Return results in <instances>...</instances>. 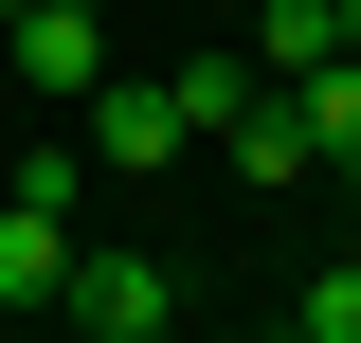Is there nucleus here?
Segmentation results:
<instances>
[{
  "mask_svg": "<svg viewBox=\"0 0 361 343\" xmlns=\"http://www.w3.org/2000/svg\"><path fill=\"white\" fill-rule=\"evenodd\" d=\"M73 253H90L73 217H54V199H18V181H0V307H54V289H73Z\"/></svg>",
  "mask_w": 361,
  "mask_h": 343,
  "instance_id": "7ed1b4c3",
  "label": "nucleus"
},
{
  "mask_svg": "<svg viewBox=\"0 0 361 343\" xmlns=\"http://www.w3.org/2000/svg\"><path fill=\"white\" fill-rule=\"evenodd\" d=\"M217 145H235V181H307V127H289V90H253Z\"/></svg>",
  "mask_w": 361,
  "mask_h": 343,
  "instance_id": "423d86ee",
  "label": "nucleus"
},
{
  "mask_svg": "<svg viewBox=\"0 0 361 343\" xmlns=\"http://www.w3.org/2000/svg\"><path fill=\"white\" fill-rule=\"evenodd\" d=\"M163 343H180V325H163Z\"/></svg>",
  "mask_w": 361,
  "mask_h": 343,
  "instance_id": "ddd939ff",
  "label": "nucleus"
},
{
  "mask_svg": "<svg viewBox=\"0 0 361 343\" xmlns=\"http://www.w3.org/2000/svg\"><path fill=\"white\" fill-rule=\"evenodd\" d=\"M271 343H289V325H271Z\"/></svg>",
  "mask_w": 361,
  "mask_h": 343,
  "instance_id": "f8f14e48",
  "label": "nucleus"
},
{
  "mask_svg": "<svg viewBox=\"0 0 361 343\" xmlns=\"http://www.w3.org/2000/svg\"><path fill=\"white\" fill-rule=\"evenodd\" d=\"M343 199H361V145H343Z\"/></svg>",
  "mask_w": 361,
  "mask_h": 343,
  "instance_id": "1a4fd4ad",
  "label": "nucleus"
},
{
  "mask_svg": "<svg viewBox=\"0 0 361 343\" xmlns=\"http://www.w3.org/2000/svg\"><path fill=\"white\" fill-rule=\"evenodd\" d=\"M0 18H37V0H0Z\"/></svg>",
  "mask_w": 361,
  "mask_h": 343,
  "instance_id": "9b49d317",
  "label": "nucleus"
},
{
  "mask_svg": "<svg viewBox=\"0 0 361 343\" xmlns=\"http://www.w3.org/2000/svg\"><path fill=\"white\" fill-rule=\"evenodd\" d=\"M0 37H18V73H37V90H73V109L109 90V18H90V0H37V18H0Z\"/></svg>",
  "mask_w": 361,
  "mask_h": 343,
  "instance_id": "20e7f679",
  "label": "nucleus"
},
{
  "mask_svg": "<svg viewBox=\"0 0 361 343\" xmlns=\"http://www.w3.org/2000/svg\"><path fill=\"white\" fill-rule=\"evenodd\" d=\"M54 307H73L90 343H163V325H180V307H163V271H145V253H73V289H54Z\"/></svg>",
  "mask_w": 361,
  "mask_h": 343,
  "instance_id": "f257e3e1",
  "label": "nucleus"
},
{
  "mask_svg": "<svg viewBox=\"0 0 361 343\" xmlns=\"http://www.w3.org/2000/svg\"><path fill=\"white\" fill-rule=\"evenodd\" d=\"M253 54H271V90H307L325 54H343V0H271V18H253Z\"/></svg>",
  "mask_w": 361,
  "mask_h": 343,
  "instance_id": "39448f33",
  "label": "nucleus"
},
{
  "mask_svg": "<svg viewBox=\"0 0 361 343\" xmlns=\"http://www.w3.org/2000/svg\"><path fill=\"white\" fill-rule=\"evenodd\" d=\"M180 145H199V109H180V90H90V163H109V181L180 163Z\"/></svg>",
  "mask_w": 361,
  "mask_h": 343,
  "instance_id": "f03ea898",
  "label": "nucleus"
},
{
  "mask_svg": "<svg viewBox=\"0 0 361 343\" xmlns=\"http://www.w3.org/2000/svg\"><path fill=\"white\" fill-rule=\"evenodd\" d=\"M289 343H361V253H343V271H325V289H307V307H289Z\"/></svg>",
  "mask_w": 361,
  "mask_h": 343,
  "instance_id": "6e6552de",
  "label": "nucleus"
},
{
  "mask_svg": "<svg viewBox=\"0 0 361 343\" xmlns=\"http://www.w3.org/2000/svg\"><path fill=\"white\" fill-rule=\"evenodd\" d=\"M289 127H307V163H343V145H361V54H325V73L289 90Z\"/></svg>",
  "mask_w": 361,
  "mask_h": 343,
  "instance_id": "0eeeda50",
  "label": "nucleus"
},
{
  "mask_svg": "<svg viewBox=\"0 0 361 343\" xmlns=\"http://www.w3.org/2000/svg\"><path fill=\"white\" fill-rule=\"evenodd\" d=\"M343 54H361V0H343Z\"/></svg>",
  "mask_w": 361,
  "mask_h": 343,
  "instance_id": "9d476101",
  "label": "nucleus"
}]
</instances>
